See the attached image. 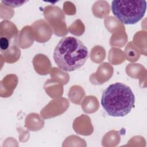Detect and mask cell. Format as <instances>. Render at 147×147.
<instances>
[{
	"mask_svg": "<svg viewBox=\"0 0 147 147\" xmlns=\"http://www.w3.org/2000/svg\"><path fill=\"white\" fill-rule=\"evenodd\" d=\"M88 57L85 45L78 38L72 36L62 38L53 52V59L63 71L71 72L80 68Z\"/></svg>",
	"mask_w": 147,
	"mask_h": 147,
	"instance_id": "cell-1",
	"label": "cell"
},
{
	"mask_svg": "<svg viewBox=\"0 0 147 147\" xmlns=\"http://www.w3.org/2000/svg\"><path fill=\"white\" fill-rule=\"evenodd\" d=\"M135 96L127 85L117 82L109 85L103 92L101 105L113 117H123L134 106Z\"/></svg>",
	"mask_w": 147,
	"mask_h": 147,
	"instance_id": "cell-2",
	"label": "cell"
},
{
	"mask_svg": "<svg viewBox=\"0 0 147 147\" xmlns=\"http://www.w3.org/2000/svg\"><path fill=\"white\" fill-rule=\"evenodd\" d=\"M146 9V1H119L111 2L113 14L123 24L132 25L139 22Z\"/></svg>",
	"mask_w": 147,
	"mask_h": 147,
	"instance_id": "cell-3",
	"label": "cell"
},
{
	"mask_svg": "<svg viewBox=\"0 0 147 147\" xmlns=\"http://www.w3.org/2000/svg\"><path fill=\"white\" fill-rule=\"evenodd\" d=\"M28 1H2V2L5 5L11 6V7H18L24 5Z\"/></svg>",
	"mask_w": 147,
	"mask_h": 147,
	"instance_id": "cell-4",
	"label": "cell"
},
{
	"mask_svg": "<svg viewBox=\"0 0 147 147\" xmlns=\"http://www.w3.org/2000/svg\"><path fill=\"white\" fill-rule=\"evenodd\" d=\"M10 44V40H9L8 37L1 36L0 39V47L2 52H3V51H6L8 48Z\"/></svg>",
	"mask_w": 147,
	"mask_h": 147,
	"instance_id": "cell-5",
	"label": "cell"
}]
</instances>
